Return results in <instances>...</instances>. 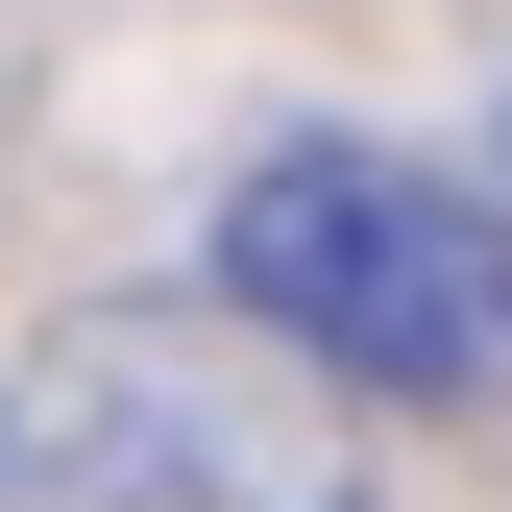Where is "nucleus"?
<instances>
[{
  "instance_id": "nucleus-2",
  "label": "nucleus",
  "mask_w": 512,
  "mask_h": 512,
  "mask_svg": "<svg viewBox=\"0 0 512 512\" xmlns=\"http://www.w3.org/2000/svg\"><path fill=\"white\" fill-rule=\"evenodd\" d=\"M25 512H342L317 439L244 464V391H171L147 342H74L49 366V439H25Z\"/></svg>"
},
{
  "instance_id": "nucleus-1",
  "label": "nucleus",
  "mask_w": 512,
  "mask_h": 512,
  "mask_svg": "<svg viewBox=\"0 0 512 512\" xmlns=\"http://www.w3.org/2000/svg\"><path fill=\"white\" fill-rule=\"evenodd\" d=\"M220 293L391 415H512V220L366 122H293L220 171Z\"/></svg>"
}]
</instances>
